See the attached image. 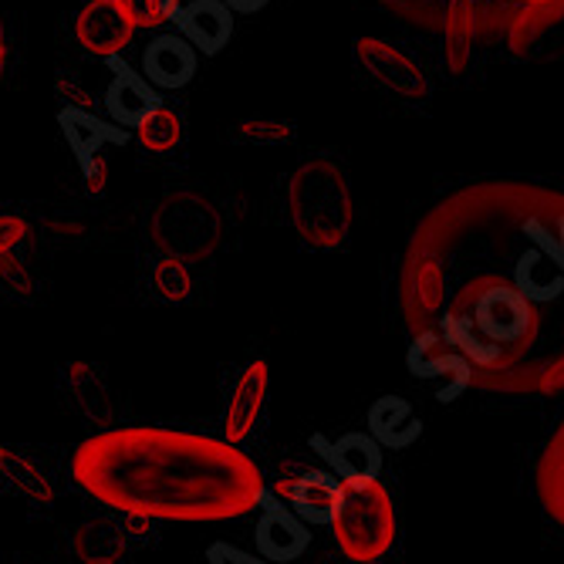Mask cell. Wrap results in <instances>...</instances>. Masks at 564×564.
<instances>
[{
  "mask_svg": "<svg viewBox=\"0 0 564 564\" xmlns=\"http://www.w3.org/2000/svg\"><path fill=\"white\" fill-rule=\"evenodd\" d=\"M399 307L440 399L564 392V193L480 180L443 196L409 240Z\"/></svg>",
  "mask_w": 564,
  "mask_h": 564,
  "instance_id": "cell-1",
  "label": "cell"
},
{
  "mask_svg": "<svg viewBox=\"0 0 564 564\" xmlns=\"http://www.w3.org/2000/svg\"><path fill=\"white\" fill-rule=\"evenodd\" d=\"M75 484L119 514L214 524L264 503V474L224 436L122 426L88 436L72 456Z\"/></svg>",
  "mask_w": 564,
  "mask_h": 564,
  "instance_id": "cell-2",
  "label": "cell"
},
{
  "mask_svg": "<svg viewBox=\"0 0 564 564\" xmlns=\"http://www.w3.org/2000/svg\"><path fill=\"white\" fill-rule=\"evenodd\" d=\"M291 220L304 243L335 250L351 227V196L345 173L328 160L304 163L288 183Z\"/></svg>",
  "mask_w": 564,
  "mask_h": 564,
  "instance_id": "cell-3",
  "label": "cell"
},
{
  "mask_svg": "<svg viewBox=\"0 0 564 564\" xmlns=\"http://www.w3.org/2000/svg\"><path fill=\"white\" fill-rule=\"evenodd\" d=\"M341 503L338 514L332 521V534L341 547V554H348L358 564H369L376 557H382L399 531L395 521V507L389 490L372 477L362 480H341Z\"/></svg>",
  "mask_w": 564,
  "mask_h": 564,
  "instance_id": "cell-4",
  "label": "cell"
},
{
  "mask_svg": "<svg viewBox=\"0 0 564 564\" xmlns=\"http://www.w3.org/2000/svg\"><path fill=\"white\" fill-rule=\"evenodd\" d=\"M220 220L210 203L196 196H166L156 214H152V240L160 243L166 258L176 261H199L217 247Z\"/></svg>",
  "mask_w": 564,
  "mask_h": 564,
  "instance_id": "cell-5",
  "label": "cell"
},
{
  "mask_svg": "<svg viewBox=\"0 0 564 564\" xmlns=\"http://www.w3.org/2000/svg\"><path fill=\"white\" fill-rule=\"evenodd\" d=\"M355 55L362 62V68L379 82L386 85L392 95L399 98H426L430 85H426V75L420 72V65L402 55L399 47H392L389 41L382 37H358L355 41Z\"/></svg>",
  "mask_w": 564,
  "mask_h": 564,
  "instance_id": "cell-6",
  "label": "cell"
},
{
  "mask_svg": "<svg viewBox=\"0 0 564 564\" xmlns=\"http://www.w3.org/2000/svg\"><path fill=\"white\" fill-rule=\"evenodd\" d=\"M258 554L268 557L271 564H288L301 557L312 544V524H304L284 500L268 497L261 503V518H258Z\"/></svg>",
  "mask_w": 564,
  "mask_h": 564,
  "instance_id": "cell-7",
  "label": "cell"
},
{
  "mask_svg": "<svg viewBox=\"0 0 564 564\" xmlns=\"http://www.w3.org/2000/svg\"><path fill=\"white\" fill-rule=\"evenodd\" d=\"M132 18L116 4V0H88L78 14L75 34L88 55L98 58H116L119 51L132 41Z\"/></svg>",
  "mask_w": 564,
  "mask_h": 564,
  "instance_id": "cell-8",
  "label": "cell"
},
{
  "mask_svg": "<svg viewBox=\"0 0 564 564\" xmlns=\"http://www.w3.org/2000/svg\"><path fill=\"white\" fill-rule=\"evenodd\" d=\"M341 487L332 474L312 470L297 480L278 484V497H284L291 503L294 514L304 524H315V528H332L335 514H338V503H341Z\"/></svg>",
  "mask_w": 564,
  "mask_h": 564,
  "instance_id": "cell-9",
  "label": "cell"
},
{
  "mask_svg": "<svg viewBox=\"0 0 564 564\" xmlns=\"http://www.w3.org/2000/svg\"><path fill=\"white\" fill-rule=\"evenodd\" d=\"M268 382H271V372L264 362H250L234 392H230V402L224 409V440L230 443H243L253 426L261 420V409H264V399H268Z\"/></svg>",
  "mask_w": 564,
  "mask_h": 564,
  "instance_id": "cell-10",
  "label": "cell"
},
{
  "mask_svg": "<svg viewBox=\"0 0 564 564\" xmlns=\"http://www.w3.org/2000/svg\"><path fill=\"white\" fill-rule=\"evenodd\" d=\"M230 11L234 8L227 0H193L189 8L180 11L176 24L196 51H203V55H217V51H224V44L230 41V31H234Z\"/></svg>",
  "mask_w": 564,
  "mask_h": 564,
  "instance_id": "cell-11",
  "label": "cell"
},
{
  "mask_svg": "<svg viewBox=\"0 0 564 564\" xmlns=\"http://www.w3.org/2000/svg\"><path fill=\"white\" fill-rule=\"evenodd\" d=\"M142 72L160 88H183L196 75V47L183 34L156 37L142 55Z\"/></svg>",
  "mask_w": 564,
  "mask_h": 564,
  "instance_id": "cell-12",
  "label": "cell"
},
{
  "mask_svg": "<svg viewBox=\"0 0 564 564\" xmlns=\"http://www.w3.org/2000/svg\"><path fill=\"white\" fill-rule=\"evenodd\" d=\"M112 72H116V78H112V85L106 91V109L119 126H135L139 129L142 119L152 109H160L163 101H160L156 91L149 88V82H142L132 68L119 65L116 58H112Z\"/></svg>",
  "mask_w": 564,
  "mask_h": 564,
  "instance_id": "cell-13",
  "label": "cell"
},
{
  "mask_svg": "<svg viewBox=\"0 0 564 564\" xmlns=\"http://www.w3.org/2000/svg\"><path fill=\"white\" fill-rule=\"evenodd\" d=\"M315 443L328 456V464L341 474V480H372L382 470V443L372 433H345L332 446L322 436Z\"/></svg>",
  "mask_w": 564,
  "mask_h": 564,
  "instance_id": "cell-14",
  "label": "cell"
},
{
  "mask_svg": "<svg viewBox=\"0 0 564 564\" xmlns=\"http://www.w3.org/2000/svg\"><path fill=\"white\" fill-rule=\"evenodd\" d=\"M369 433L392 449H405L413 446L423 433V423L416 416V409L409 405L399 395H382L379 402H372L369 409Z\"/></svg>",
  "mask_w": 564,
  "mask_h": 564,
  "instance_id": "cell-15",
  "label": "cell"
},
{
  "mask_svg": "<svg viewBox=\"0 0 564 564\" xmlns=\"http://www.w3.org/2000/svg\"><path fill=\"white\" fill-rule=\"evenodd\" d=\"M538 497L547 518L564 528V420L547 436L544 453L538 459Z\"/></svg>",
  "mask_w": 564,
  "mask_h": 564,
  "instance_id": "cell-16",
  "label": "cell"
},
{
  "mask_svg": "<svg viewBox=\"0 0 564 564\" xmlns=\"http://www.w3.org/2000/svg\"><path fill=\"white\" fill-rule=\"evenodd\" d=\"M72 547L82 564H116L126 554V528L112 521H88L75 531Z\"/></svg>",
  "mask_w": 564,
  "mask_h": 564,
  "instance_id": "cell-17",
  "label": "cell"
},
{
  "mask_svg": "<svg viewBox=\"0 0 564 564\" xmlns=\"http://www.w3.org/2000/svg\"><path fill=\"white\" fill-rule=\"evenodd\" d=\"M474 34H477V4L474 0H449L446 8V62L449 72H464L474 55Z\"/></svg>",
  "mask_w": 564,
  "mask_h": 564,
  "instance_id": "cell-18",
  "label": "cell"
},
{
  "mask_svg": "<svg viewBox=\"0 0 564 564\" xmlns=\"http://www.w3.org/2000/svg\"><path fill=\"white\" fill-rule=\"evenodd\" d=\"M0 470H4V484L18 497L34 500V503H51V500H55V490H51V484L41 474V467H34L28 456L14 453L11 446L0 449Z\"/></svg>",
  "mask_w": 564,
  "mask_h": 564,
  "instance_id": "cell-19",
  "label": "cell"
},
{
  "mask_svg": "<svg viewBox=\"0 0 564 564\" xmlns=\"http://www.w3.org/2000/svg\"><path fill=\"white\" fill-rule=\"evenodd\" d=\"M62 129H65L68 142H72V149H75V156H78L82 163L101 156L98 149L106 145L109 139H116V132H112L106 122H98V119L88 116L85 109H65V112H62Z\"/></svg>",
  "mask_w": 564,
  "mask_h": 564,
  "instance_id": "cell-20",
  "label": "cell"
},
{
  "mask_svg": "<svg viewBox=\"0 0 564 564\" xmlns=\"http://www.w3.org/2000/svg\"><path fill=\"white\" fill-rule=\"evenodd\" d=\"M557 21H564V0H544V4H531L524 8L514 24H510V47L518 51V55H524V51L534 47V41L554 28Z\"/></svg>",
  "mask_w": 564,
  "mask_h": 564,
  "instance_id": "cell-21",
  "label": "cell"
},
{
  "mask_svg": "<svg viewBox=\"0 0 564 564\" xmlns=\"http://www.w3.org/2000/svg\"><path fill=\"white\" fill-rule=\"evenodd\" d=\"M180 139H183V122L166 106L152 109L139 126V142L149 152H173L180 145Z\"/></svg>",
  "mask_w": 564,
  "mask_h": 564,
  "instance_id": "cell-22",
  "label": "cell"
},
{
  "mask_svg": "<svg viewBox=\"0 0 564 564\" xmlns=\"http://www.w3.org/2000/svg\"><path fill=\"white\" fill-rule=\"evenodd\" d=\"M193 288V278L186 271V261H176V258H163L156 268H152V291H156L163 301L176 304L189 294Z\"/></svg>",
  "mask_w": 564,
  "mask_h": 564,
  "instance_id": "cell-23",
  "label": "cell"
},
{
  "mask_svg": "<svg viewBox=\"0 0 564 564\" xmlns=\"http://www.w3.org/2000/svg\"><path fill=\"white\" fill-rule=\"evenodd\" d=\"M116 4L132 18L135 28H160L180 18V0H116Z\"/></svg>",
  "mask_w": 564,
  "mask_h": 564,
  "instance_id": "cell-24",
  "label": "cell"
},
{
  "mask_svg": "<svg viewBox=\"0 0 564 564\" xmlns=\"http://www.w3.org/2000/svg\"><path fill=\"white\" fill-rule=\"evenodd\" d=\"M240 142L250 145H284L294 139V122H281V119H247L237 126L234 132Z\"/></svg>",
  "mask_w": 564,
  "mask_h": 564,
  "instance_id": "cell-25",
  "label": "cell"
},
{
  "mask_svg": "<svg viewBox=\"0 0 564 564\" xmlns=\"http://www.w3.org/2000/svg\"><path fill=\"white\" fill-rule=\"evenodd\" d=\"M207 561L210 564H271L268 557H253V554H247V551H240V547H234L227 541H214L207 547Z\"/></svg>",
  "mask_w": 564,
  "mask_h": 564,
  "instance_id": "cell-26",
  "label": "cell"
},
{
  "mask_svg": "<svg viewBox=\"0 0 564 564\" xmlns=\"http://www.w3.org/2000/svg\"><path fill=\"white\" fill-rule=\"evenodd\" d=\"M0 264H4V278H8V288L18 291V294H28L31 291V274L24 271V264L18 261V253L14 250H0Z\"/></svg>",
  "mask_w": 564,
  "mask_h": 564,
  "instance_id": "cell-27",
  "label": "cell"
},
{
  "mask_svg": "<svg viewBox=\"0 0 564 564\" xmlns=\"http://www.w3.org/2000/svg\"><path fill=\"white\" fill-rule=\"evenodd\" d=\"M0 227H4V240H0V250H14L24 240V234H28V224L21 217H11V214L0 217Z\"/></svg>",
  "mask_w": 564,
  "mask_h": 564,
  "instance_id": "cell-28",
  "label": "cell"
},
{
  "mask_svg": "<svg viewBox=\"0 0 564 564\" xmlns=\"http://www.w3.org/2000/svg\"><path fill=\"white\" fill-rule=\"evenodd\" d=\"M85 173H88V189L91 193H98L101 186H106V160H101V156L88 160L85 163Z\"/></svg>",
  "mask_w": 564,
  "mask_h": 564,
  "instance_id": "cell-29",
  "label": "cell"
},
{
  "mask_svg": "<svg viewBox=\"0 0 564 564\" xmlns=\"http://www.w3.org/2000/svg\"><path fill=\"white\" fill-rule=\"evenodd\" d=\"M227 4L234 8V11H240V14H250V11H261L268 0H227Z\"/></svg>",
  "mask_w": 564,
  "mask_h": 564,
  "instance_id": "cell-30",
  "label": "cell"
},
{
  "mask_svg": "<svg viewBox=\"0 0 564 564\" xmlns=\"http://www.w3.org/2000/svg\"><path fill=\"white\" fill-rule=\"evenodd\" d=\"M518 4H528L531 8V4H544V0H518Z\"/></svg>",
  "mask_w": 564,
  "mask_h": 564,
  "instance_id": "cell-31",
  "label": "cell"
},
{
  "mask_svg": "<svg viewBox=\"0 0 564 564\" xmlns=\"http://www.w3.org/2000/svg\"><path fill=\"white\" fill-rule=\"evenodd\" d=\"M351 564H358V561H351Z\"/></svg>",
  "mask_w": 564,
  "mask_h": 564,
  "instance_id": "cell-32",
  "label": "cell"
}]
</instances>
